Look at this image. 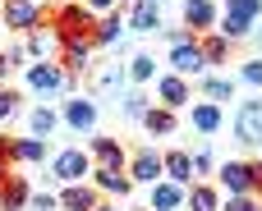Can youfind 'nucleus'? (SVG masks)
Returning <instances> with one entry per match:
<instances>
[{"label": "nucleus", "instance_id": "a211bd4d", "mask_svg": "<svg viewBox=\"0 0 262 211\" xmlns=\"http://www.w3.org/2000/svg\"><path fill=\"white\" fill-rule=\"evenodd\" d=\"M216 179H221V189H226L230 198L249 193V166H244V161H226V166L216 170Z\"/></svg>", "mask_w": 262, "mask_h": 211}, {"label": "nucleus", "instance_id": "dca6fc26", "mask_svg": "<svg viewBox=\"0 0 262 211\" xmlns=\"http://www.w3.org/2000/svg\"><path fill=\"white\" fill-rule=\"evenodd\" d=\"M92 161H97V166H115V170H124V143L97 133V138H92Z\"/></svg>", "mask_w": 262, "mask_h": 211}, {"label": "nucleus", "instance_id": "c9c22d12", "mask_svg": "<svg viewBox=\"0 0 262 211\" xmlns=\"http://www.w3.org/2000/svg\"><path fill=\"white\" fill-rule=\"evenodd\" d=\"M28 207H32V211H55V207H60V198H51V193H32Z\"/></svg>", "mask_w": 262, "mask_h": 211}, {"label": "nucleus", "instance_id": "f3484780", "mask_svg": "<svg viewBox=\"0 0 262 211\" xmlns=\"http://www.w3.org/2000/svg\"><path fill=\"white\" fill-rule=\"evenodd\" d=\"M161 175H166L170 184L189 189V184H193V161H189V152H170V156H161Z\"/></svg>", "mask_w": 262, "mask_h": 211}, {"label": "nucleus", "instance_id": "b1692460", "mask_svg": "<svg viewBox=\"0 0 262 211\" xmlns=\"http://www.w3.org/2000/svg\"><path fill=\"white\" fill-rule=\"evenodd\" d=\"M184 207L189 211H216L221 207V193H216L212 184H193V189L184 193Z\"/></svg>", "mask_w": 262, "mask_h": 211}, {"label": "nucleus", "instance_id": "ddd939ff", "mask_svg": "<svg viewBox=\"0 0 262 211\" xmlns=\"http://www.w3.org/2000/svg\"><path fill=\"white\" fill-rule=\"evenodd\" d=\"M129 28H134V32H161V9H157V0H134Z\"/></svg>", "mask_w": 262, "mask_h": 211}, {"label": "nucleus", "instance_id": "473e14b6", "mask_svg": "<svg viewBox=\"0 0 262 211\" xmlns=\"http://www.w3.org/2000/svg\"><path fill=\"white\" fill-rule=\"evenodd\" d=\"M32 60H51V51H55V41L51 37H28V46H23Z\"/></svg>", "mask_w": 262, "mask_h": 211}, {"label": "nucleus", "instance_id": "79ce46f5", "mask_svg": "<svg viewBox=\"0 0 262 211\" xmlns=\"http://www.w3.org/2000/svg\"><path fill=\"white\" fill-rule=\"evenodd\" d=\"M9 78V60H5V51H0V83Z\"/></svg>", "mask_w": 262, "mask_h": 211}, {"label": "nucleus", "instance_id": "39448f33", "mask_svg": "<svg viewBox=\"0 0 262 211\" xmlns=\"http://www.w3.org/2000/svg\"><path fill=\"white\" fill-rule=\"evenodd\" d=\"M0 9H5V28H9V32H32V28H41V5H37V0H0Z\"/></svg>", "mask_w": 262, "mask_h": 211}, {"label": "nucleus", "instance_id": "f8f14e48", "mask_svg": "<svg viewBox=\"0 0 262 211\" xmlns=\"http://www.w3.org/2000/svg\"><path fill=\"white\" fill-rule=\"evenodd\" d=\"M28 198H32V189H28V179H23V175H5V179H0V211L28 207Z\"/></svg>", "mask_w": 262, "mask_h": 211}, {"label": "nucleus", "instance_id": "0eeeda50", "mask_svg": "<svg viewBox=\"0 0 262 211\" xmlns=\"http://www.w3.org/2000/svg\"><path fill=\"white\" fill-rule=\"evenodd\" d=\"M170 69H175L180 78H184V74L203 78L207 60H203V51H198V37H193V41H184V46H170Z\"/></svg>", "mask_w": 262, "mask_h": 211}, {"label": "nucleus", "instance_id": "2eb2a0df", "mask_svg": "<svg viewBox=\"0 0 262 211\" xmlns=\"http://www.w3.org/2000/svg\"><path fill=\"white\" fill-rule=\"evenodd\" d=\"M189 124H193L198 133H216V129L226 124V115H221L216 101H198V106H189Z\"/></svg>", "mask_w": 262, "mask_h": 211}, {"label": "nucleus", "instance_id": "393cba45", "mask_svg": "<svg viewBox=\"0 0 262 211\" xmlns=\"http://www.w3.org/2000/svg\"><path fill=\"white\" fill-rule=\"evenodd\" d=\"M138 124H147L152 133H175V110H166V106H147V115H143Z\"/></svg>", "mask_w": 262, "mask_h": 211}, {"label": "nucleus", "instance_id": "cd10ccee", "mask_svg": "<svg viewBox=\"0 0 262 211\" xmlns=\"http://www.w3.org/2000/svg\"><path fill=\"white\" fill-rule=\"evenodd\" d=\"M216 23H221V37H226V41H239V37L253 32V23H249V18H235V14H221Z\"/></svg>", "mask_w": 262, "mask_h": 211}, {"label": "nucleus", "instance_id": "9b49d317", "mask_svg": "<svg viewBox=\"0 0 262 211\" xmlns=\"http://www.w3.org/2000/svg\"><path fill=\"white\" fill-rule=\"evenodd\" d=\"M157 101H161L166 110L189 106V83H184L180 74H161V78H157Z\"/></svg>", "mask_w": 262, "mask_h": 211}, {"label": "nucleus", "instance_id": "c03bdc74", "mask_svg": "<svg viewBox=\"0 0 262 211\" xmlns=\"http://www.w3.org/2000/svg\"><path fill=\"white\" fill-rule=\"evenodd\" d=\"M5 175H9V161H5V156H0V179H5Z\"/></svg>", "mask_w": 262, "mask_h": 211}, {"label": "nucleus", "instance_id": "bb28decb", "mask_svg": "<svg viewBox=\"0 0 262 211\" xmlns=\"http://www.w3.org/2000/svg\"><path fill=\"white\" fill-rule=\"evenodd\" d=\"M124 74H129L134 83H152V78H157V60H152V55H134V60L124 64Z\"/></svg>", "mask_w": 262, "mask_h": 211}, {"label": "nucleus", "instance_id": "412c9836", "mask_svg": "<svg viewBox=\"0 0 262 211\" xmlns=\"http://www.w3.org/2000/svg\"><path fill=\"white\" fill-rule=\"evenodd\" d=\"M60 207H64V211H92V207H97V189H88V184H64Z\"/></svg>", "mask_w": 262, "mask_h": 211}, {"label": "nucleus", "instance_id": "6e6552de", "mask_svg": "<svg viewBox=\"0 0 262 211\" xmlns=\"http://www.w3.org/2000/svg\"><path fill=\"white\" fill-rule=\"evenodd\" d=\"M60 46H64L60 69H64L69 78H78V74H88V69H92V41H88V37H78V41H60Z\"/></svg>", "mask_w": 262, "mask_h": 211}, {"label": "nucleus", "instance_id": "6ab92c4d", "mask_svg": "<svg viewBox=\"0 0 262 211\" xmlns=\"http://www.w3.org/2000/svg\"><path fill=\"white\" fill-rule=\"evenodd\" d=\"M180 207H184V189L170 179H157L152 184V211H180Z\"/></svg>", "mask_w": 262, "mask_h": 211}, {"label": "nucleus", "instance_id": "a19ab883", "mask_svg": "<svg viewBox=\"0 0 262 211\" xmlns=\"http://www.w3.org/2000/svg\"><path fill=\"white\" fill-rule=\"evenodd\" d=\"M115 5H120V0H88V9H92V14H111Z\"/></svg>", "mask_w": 262, "mask_h": 211}, {"label": "nucleus", "instance_id": "7ed1b4c3", "mask_svg": "<svg viewBox=\"0 0 262 211\" xmlns=\"http://www.w3.org/2000/svg\"><path fill=\"white\" fill-rule=\"evenodd\" d=\"M51 175H55L60 184H83V179L92 175V161H88V152H83V147H64V152H55Z\"/></svg>", "mask_w": 262, "mask_h": 211}, {"label": "nucleus", "instance_id": "e433bc0d", "mask_svg": "<svg viewBox=\"0 0 262 211\" xmlns=\"http://www.w3.org/2000/svg\"><path fill=\"white\" fill-rule=\"evenodd\" d=\"M189 161H193V175H207V170H212V152H207V147H198Z\"/></svg>", "mask_w": 262, "mask_h": 211}, {"label": "nucleus", "instance_id": "9d476101", "mask_svg": "<svg viewBox=\"0 0 262 211\" xmlns=\"http://www.w3.org/2000/svg\"><path fill=\"white\" fill-rule=\"evenodd\" d=\"M134 184H157L161 179V156H157V147H143L134 161H129V170H124Z\"/></svg>", "mask_w": 262, "mask_h": 211}, {"label": "nucleus", "instance_id": "1a4fd4ad", "mask_svg": "<svg viewBox=\"0 0 262 211\" xmlns=\"http://www.w3.org/2000/svg\"><path fill=\"white\" fill-rule=\"evenodd\" d=\"M216 18H221V14H216L212 0H184V28H189L193 37H198V32H212Z\"/></svg>", "mask_w": 262, "mask_h": 211}, {"label": "nucleus", "instance_id": "f257e3e1", "mask_svg": "<svg viewBox=\"0 0 262 211\" xmlns=\"http://www.w3.org/2000/svg\"><path fill=\"white\" fill-rule=\"evenodd\" d=\"M92 28H97V18H92V9H88L83 0L60 5V9H55V18H51L55 41H78V37H92Z\"/></svg>", "mask_w": 262, "mask_h": 211}, {"label": "nucleus", "instance_id": "4c0bfd02", "mask_svg": "<svg viewBox=\"0 0 262 211\" xmlns=\"http://www.w3.org/2000/svg\"><path fill=\"white\" fill-rule=\"evenodd\" d=\"M249 166V193H262V161H244Z\"/></svg>", "mask_w": 262, "mask_h": 211}, {"label": "nucleus", "instance_id": "5701e85b", "mask_svg": "<svg viewBox=\"0 0 262 211\" xmlns=\"http://www.w3.org/2000/svg\"><path fill=\"white\" fill-rule=\"evenodd\" d=\"M198 51H203V60H207V69H212V64H226L230 41H226L221 32H198Z\"/></svg>", "mask_w": 262, "mask_h": 211}, {"label": "nucleus", "instance_id": "423d86ee", "mask_svg": "<svg viewBox=\"0 0 262 211\" xmlns=\"http://www.w3.org/2000/svg\"><path fill=\"white\" fill-rule=\"evenodd\" d=\"M235 133H239L244 147H262V97H253V101L239 106V115H235Z\"/></svg>", "mask_w": 262, "mask_h": 211}, {"label": "nucleus", "instance_id": "c85d7f7f", "mask_svg": "<svg viewBox=\"0 0 262 211\" xmlns=\"http://www.w3.org/2000/svg\"><path fill=\"white\" fill-rule=\"evenodd\" d=\"M203 97L207 101H230L235 97V78H203Z\"/></svg>", "mask_w": 262, "mask_h": 211}, {"label": "nucleus", "instance_id": "f704fd0d", "mask_svg": "<svg viewBox=\"0 0 262 211\" xmlns=\"http://www.w3.org/2000/svg\"><path fill=\"white\" fill-rule=\"evenodd\" d=\"M239 78L253 83V87H262V60H244V64H239Z\"/></svg>", "mask_w": 262, "mask_h": 211}, {"label": "nucleus", "instance_id": "72a5a7b5", "mask_svg": "<svg viewBox=\"0 0 262 211\" xmlns=\"http://www.w3.org/2000/svg\"><path fill=\"white\" fill-rule=\"evenodd\" d=\"M216 211H258V202H253V193H239V198H226Z\"/></svg>", "mask_w": 262, "mask_h": 211}, {"label": "nucleus", "instance_id": "37998d69", "mask_svg": "<svg viewBox=\"0 0 262 211\" xmlns=\"http://www.w3.org/2000/svg\"><path fill=\"white\" fill-rule=\"evenodd\" d=\"M92 211H124V207H115V202H97Z\"/></svg>", "mask_w": 262, "mask_h": 211}, {"label": "nucleus", "instance_id": "20e7f679", "mask_svg": "<svg viewBox=\"0 0 262 211\" xmlns=\"http://www.w3.org/2000/svg\"><path fill=\"white\" fill-rule=\"evenodd\" d=\"M124 83H129V74H124L120 60H115V64H97V69H88V87H92V97H120Z\"/></svg>", "mask_w": 262, "mask_h": 211}, {"label": "nucleus", "instance_id": "aec40b11", "mask_svg": "<svg viewBox=\"0 0 262 211\" xmlns=\"http://www.w3.org/2000/svg\"><path fill=\"white\" fill-rule=\"evenodd\" d=\"M92 179H97V189H101V193H115V198H124V193L134 189V179H129L124 170H115V166H97V175H92Z\"/></svg>", "mask_w": 262, "mask_h": 211}, {"label": "nucleus", "instance_id": "7c9ffc66", "mask_svg": "<svg viewBox=\"0 0 262 211\" xmlns=\"http://www.w3.org/2000/svg\"><path fill=\"white\" fill-rule=\"evenodd\" d=\"M226 14H235V18H249V23H258L262 0H226Z\"/></svg>", "mask_w": 262, "mask_h": 211}, {"label": "nucleus", "instance_id": "a878e982", "mask_svg": "<svg viewBox=\"0 0 262 211\" xmlns=\"http://www.w3.org/2000/svg\"><path fill=\"white\" fill-rule=\"evenodd\" d=\"M28 124H32V138H51V129L60 124V115H55L51 106H37V110L28 115Z\"/></svg>", "mask_w": 262, "mask_h": 211}, {"label": "nucleus", "instance_id": "2f4dec72", "mask_svg": "<svg viewBox=\"0 0 262 211\" xmlns=\"http://www.w3.org/2000/svg\"><path fill=\"white\" fill-rule=\"evenodd\" d=\"M18 106H23V97H18V92H9V87L0 83V124H5V120H14V115H18Z\"/></svg>", "mask_w": 262, "mask_h": 211}, {"label": "nucleus", "instance_id": "4468645a", "mask_svg": "<svg viewBox=\"0 0 262 211\" xmlns=\"http://www.w3.org/2000/svg\"><path fill=\"white\" fill-rule=\"evenodd\" d=\"M64 124H69V129H78V133L97 129V106H92L88 97H74V101L64 106Z\"/></svg>", "mask_w": 262, "mask_h": 211}, {"label": "nucleus", "instance_id": "4be33fe9", "mask_svg": "<svg viewBox=\"0 0 262 211\" xmlns=\"http://www.w3.org/2000/svg\"><path fill=\"white\" fill-rule=\"evenodd\" d=\"M88 41H92V46H120V41H124V23H120V14H106V18L92 28Z\"/></svg>", "mask_w": 262, "mask_h": 211}, {"label": "nucleus", "instance_id": "a18cd8bd", "mask_svg": "<svg viewBox=\"0 0 262 211\" xmlns=\"http://www.w3.org/2000/svg\"><path fill=\"white\" fill-rule=\"evenodd\" d=\"M258 46H262V28H258Z\"/></svg>", "mask_w": 262, "mask_h": 211}, {"label": "nucleus", "instance_id": "c756f323", "mask_svg": "<svg viewBox=\"0 0 262 211\" xmlns=\"http://www.w3.org/2000/svg\"><path fill=\"white\" fill-rule=\"evenodd\" d=\"M147 106H152V101H147L143 92H120V110H124V120H143Z\"/></svg>", "mask_w": 262, "mask_h": 211}, {"label": "nucleus", "instance_id": "f03ea898", "mask_svg": "<svg viewBox=\"0 0 262 211\" xmlns=\"http://www.w3.org/2000/svg\"><path fill=\"white\" fill-rule=\"evenodd\" d=\"M28 87L41 92V97H60V92L74 87V78H69L55 60H32V69H28Z\"/></svg>", "mask_w": 262, "mask_h": 211}, {"label": "nucleus", "instance_id": "de8ad7c7", "mask_svg": "<svg viewBox=\"0 0 262 211\" xmlns=\"http://www.w3.org/2000/svg\"><path fill=\"white\" fill-rule=\"evenodd\" d=\"M147 211H152V207H147Z\"/></svg>", "mask_w": 262, "mask_h": 211}, {"label": "nucleus", "instance_id": "49530a36", "mask_svg": "<svg viewBox=\"0 0 262 211\" xmlns=\"http://www.w3.org/2000/svg\"><path fill=\"white\" fill-rule=\"evenodd\" d=\"M129 5H134V0H129Z\"/></svg>", "mask_w": 262, "mask_h": 211}, {"label": "nucleus", "instance_id": "58836bf2", "mask_svg": "<svg viewBox=\"0 0 262 211\" xmlns=\"http://www.w3.org/2000/svg\"><path fill=\"white\" fill-rule=\"evenodd\" d=\"M161 37H166L170 46H184V41H193V32H189V28H166Z\"/></svg>", "mask_w": 262, "mask_h": 211}, {"label": "nucleus", "instance_id": "ea45409f", "mask_svg": "<svg viewBox=\"0 0 262 211\" xmlns=\"http://www.w3.org/2000/svg\"><path fill=\"white\" fill-rule=\"evenodd\" d=\"M5 60H9V69H18V64L28 60V51H23V46H9V51H5Z\"/></svg>", "mask_w": 262, "mask_h": 211}]
</instances>
